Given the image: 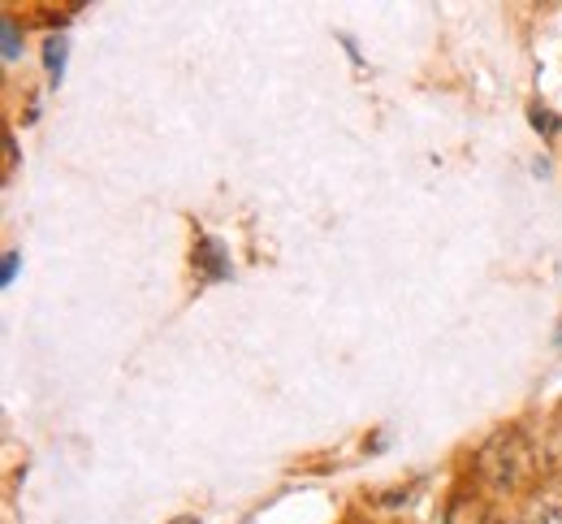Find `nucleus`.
Returning a JSON list of instances; mask_svg holds the SVG:
<instances>
[{
  "label": "nucleus",
  "instance_id": "obj_6",
  "mask_svg": "<svg viewBox=\"0 0 562 524\" xmlns=\"http://www.w3.org/2000/svg\"><path fill=\"white\" fill-rule=\"evenodd\" d=\"M0 35H4V62H18V53H22V40H18V26L4 18L0 22Z\"/></svg>",
  "mask_w": 562,
  "mask_h": 524
},
{
  "label": "nucleus",
  "instance_id": "obj_5",
  "mask_svg": "<svg viewBox=\"0 0 562 524\" xmlns=\"http://www.w3.org/2000/svg\"><path fill=\"white\" fill-rule=\"evenodd\" d=\"M528 524H562V499L541 494V499L528 508Z\"/></svg>",
  "mask_w": 562,
  "mask_h": 524
},
{
  "label": "nucleus",
  "instance_id": "obj_10",
  "mask_svg": "<svg viewBox=\"0 0 562 524\" xmlns=\"http://www.w3.org/2000/svg\"><path fill=\"white\" fill-rule=\"evenodd\" d=\"M173 524H200L195 516H182V521H173Z\"/></svg>",
  "mask_w": 562,
  "mask_h": 524
},
{
  "label": "nucleus",
  "instance_id": "obj_1",
  "mask_svg": "<svg viewBox=\"0 0 562 524\" xmlns=\"http://www.w3.org/2000/svg\"><path fill=\"white\" fill-rule=\"evenodd\" d=\"M532 472H537V459H532V447L519 430H502L481 447V477L502 494L524 490L532 481Z\"/></svg>",
  "mask_w": 562,
  "mask_h": 524
},
{
  "label": "nucleus",
  "instance_id": "obj_9",
  "mask_svg": "<svg viewBox=\"0 0 562 524\" xmlns=\"http://www.w3.org/2000/svg\"><path fill=\"white\" fill-rule=\"evenodd\" d=\"M554 343H559V352H562V321H559V330H554Z\"/></svg>",
  "mask_w": 562,
  "mask_h": 524
},
{
  "label": "nucleus",
  "instance_id": "obj_2",
  "mask_svg": "<svg viewBox=\"0 0 562 524\" xmlns=\"http://www.w3.org/2000/svg\"><path fill=\"white\" fill-rule=\"evenodd\" d=\"M191 265H195V274H200L204 282H221V278H229V260H225V252H221V243H216V238H200V243H195Z\"/></svg>",
  "mask_w": 562,
  "mask_h": 524
},
{
  "label": "nucleus",
  "instance_id": "obj_3",
  "mask_svg": "<svg viewBox=\"0 0 562 524\" xmlns=\"http://www.w3.org/2000/svg\"><path fill=\"white\" fill-rule=\"evenodd\" d=\"M446 524H497V516H493V508L485 499L459 494V499H450V508H446Z\"/></svg>",
  "mask_w": 562,
  "mask_h": 524
},
{
  "label": "nucleus",
  "instance_id": "obj_4",
  "mask_svg": "<svg viewBox=\"0 0 562 524\" xmlns=\"http://www.w3.org/2000/svg\"><path fill=\"white\" fill-rule=\"evenodd\" d=\"M66 57H70V44H66L61 35H53V40L44 44V70H48L53 82H61V75H66Z\"/></svg>",
  "mask_w": 562,
  "mask_h": 524
},
{
  "label": "nucleus",
  "instance_id": "obj_7",
  "mask_svg": "<svg viewBox=\"0 0 562 524\" xmlns=\"http://www.w3.org/2000/svg\"><path fill=\"white\" fill-rule=\"evenodd\" d=\"M532 126H537L541 135H554V131H559V118H554L546 104H532Z\"/></svg>",
  "mask_w": 562,
  "mask_h": 524
},
{
  "label": "nucleus",
  "instance_id": "obj_8",
  "mask_svg": "<svg viewBox=\"0 0 562 524\" xmlns=\"http://www.w3.org/2000/svg\"><path fill=\"white\" fill-rule=\"evenodd\" d=\"M13 278H18V252H9V256H4V265H0V282L9 287Z\"/></svg>",
  "mask_w": 562,
  "mask_h": 524
}]
</instances>
